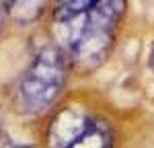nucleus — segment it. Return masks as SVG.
Masks as SVG:
<instances>
[{"instance_id":"obj_1","label":"nucleus","mask_w":154,"mask_h":148,"mask_svg":"<svg viewBox=\"0 0 154 148\" xmlns=\"http://www.w3.org/2000/svg\"><path fill=\"white\" fill-rule=\"evenodd\" d=\"M123 8L125 0H95L78 17L54 19V35L78 70H93L107 58Z\"/></svg>"},{"instance_id":"obj_2","label":"nucleus","mask_w":154,"mask_h":148,"mask_svg":"<svg viewBox=\"0 0 154 148\" xmlns=\"http://www.w3.org/2000/svg\"><path fill=\"white\" fill-rule=\"evenodd\" d=\"M66 78L64 56L58 49H43L19 85V105L27 111L45 109L56 99Z\"/></svg>"},{"instance_id":"obj_3","label":"nucleus","mask_w":154,"mask_h":148,"mask_svg":"<svg viewBox=\"0 0 154 148\" xmlns=\"http://www.w3.org/2000/svg\"><path fill=\"white\" fill-rule=\"evenodd\" d=\"M91 122H93V117H88L80 107H76V105L64 107L49 123V148H70L84 134V130L88 128Z\"/></svg>"},{"instance_id":"obj_4","label":"nucleus","mask_w":154,"mask_h":148,"mask_svg":"<svg viewBox=\"0 0 154 148\" xmlns=\"http://www.w3.org/2000/svg\"><path fill=\"white\" fill-rule=\"evenodd\" d=\"M48 6V0H2V8L14 23H33Z\"/></svg>"},{"instance_id":"obj_5","label":"nucleus","mask_w":154,"mask_h":148,"mask_svg":"<svg viewBox=\"0 0 154 148\" xmlns=\"http://www.w3.org/2000/svg\"><path fill=\"white\" fill-rule=\"evenodd\" d=\"M111 144H113V134L109 123L103 119H93L84 130V134L70 148H111Z\"/></svg>"},{"instance_id":"obj_6","label":"nucleus","mask_w":154,"mask_h":148,"mask_svg":"<svg viewBox=\"0 0 154 148\" xmlns=\"http://www.w3.org/2000/svg\"><path fill=\"white\" fill-rule=\"evenodd\" d=\"M95 4V0H56V12L54 19H66V17H78L86 12Z\"/></svg>"},{"instance_id":"obj_7","label":"nucleus","mask_w":154,"mask_h":148,"mask_svg":"<svg viewBox=\"0 0 154 148\" xmlns=\"http://www.w3.org/2000/svg\"><path fill=\"white\" fill-rule=\"evenodd\" d=\"M0 148H25V146H19V144H14L8 136H2L0 134Z\"/></svg>"},{"instance_id":"obj_8","label":"nucleus","mask_w":154,"mask_h":148,"mask_svg":"<svg viewBox=\"0 0 154 148\" xmlns=\"http://www.w3.org/2000/svg\"><path fill=\"white\" fill-rule=\"evenodd\" d=\"M150 64H152V68H154V48H152V56H150Z\"/></svg>"},{"instance_id":"obj_9","label":"nucleus","mask_w":154,"mask_h":148,"mask_svg":"<svg viewBox=\"0 0 154 148\" xmlns=\"http://www.w3.org/2000/svg\"><path fill=\"white\" fill-rule=\"evenodd\" d=\"M0 25H2V8H0Z\"/></svg>"},{"instance_id":"obj_10","label":"nucleus","mask_w":154,"mask_h":148,"mask_svg":"<svg viewBox=\"0 0 154 148\" xmlns=\"http://www.w3.org/2000/svg\"><path fill=\"white\" fill-rule=\"evenodd\" d=\"M0 119H2V115H0Z\"/></svg>"}]
</instances>
